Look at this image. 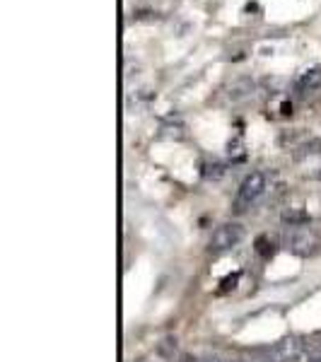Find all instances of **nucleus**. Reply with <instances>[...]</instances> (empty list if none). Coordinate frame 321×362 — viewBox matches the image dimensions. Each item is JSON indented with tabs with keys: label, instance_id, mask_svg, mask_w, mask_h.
<instances>
[{
	"label": "nucleus",
	"instance_id": "obj_1",
	"mask_svg": "<svg viewBox=\"0 0 321 362\" xmlns=\"http://www.w3.org/2000/svg\"><path fill=\"white\" fill-rule=\"evenodd\" d=\"M268 189H271V174L252 172L242 184H239L237 196H235V210L237 213H244V210L256 206V203L268 194Z\"/></svg>",
	"mask_w": 321,
	"mask_h": 362
},
{
	"label": "nucleus",
	"instance_id": "obj_2",
	"mask_svg": "<svg viewBox=\"0 0 321 362\" xmlns=\"http://www.w3.org/2000/svg\"><path fill=\"white\" fill-rule=\"evenodd\" d=\"M244 239V227L239 223H225L220 227H215V232L210 235V242H208V251L213 256H220V254H227L235 247H239V242Z\"/></svg>",
	"mask_w": 321,
	"mask_h": 362
},
{
	"label": "nucleus",
	"instance_id": "obj_3",
	"mask_svg": "<svg viewBox=\"0 0 321 362\" xmlns=\"http://www.w3.org/2000/svg\"><path fill=\"white\" fill-rule=\"evenodd\" d=\"M319 239L314 235L312 230H307V227H300V225H293L288 232H285V247H288L293 254H312L314 249H317Z\"/></svg>",
	"mask_w": 321,
	"mask_h": 362
},
{
	"label": "nucleus",
	"instance_id": "obj_4",
	"mask_svg": "<svg viewBox=\"0 0 321 362\" xmlns=\"http://www.w3.org/2000/svg\"><path fill=\"white\" fill-rule=\"evenodd\" d=\"M297 92L300 95H309V92H317L321 87V66H314L305 70V73L300 75V80H297Z\"/></svg>",
	"mask_w": 321,
	"mask_h": 362
},
{
	"label": "nucleus",
	"instance_id": "obj_5",
	"mask_svg": "<svg viewBox=\"0 0 321 362\" xmlns=\"http://www.w3.org/2000/svg\"><path fill=\"white\" fill-rule=\"evenodd\" d=\"M254 92V83L252 80H237L235 85H230V92H227V97L232 99V102H242V99H247L249 95Z\"/></svg>",
	"mask_w": 321,
	"mask_h": 362
},
{
	"label": "nucleus",
	"instance_id": "obj_6",
	"mask_svg": "<svg viewBox=\"0 0 321 362\" xmlns=\"http://www.w3.org/2000/svg\"><path fill=\"white\" fill-rule=\"evenodd\" d=\"M309 348H312L317 355H321V336H319V338H314V341H312V346H309Z\"/></svg>",
	"mask_w": 321,
	"mask_h": 362
},
{
	"label": "nucleus",
	"instance_id": "obj_7",
	"mask_svg": "<svg viewBox=\"0 0 321 362\" xmlns=\"http://www.w3.org/2000/svg\"><path fill=\"white\" fill-rule=\"evenodd\" d=\"M177 362H198L196 358H191V355H182V358H179Z\"/></svg>",
	"mask_w": 321,
	"mask_h": 362
}]
</instances>
